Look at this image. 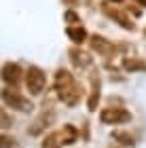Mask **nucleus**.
<instances>
[{"instance_id": "f257e3e1", "label": "nucleus", "mask_w": 146, "mask_h": 148, "mask_svg": "<svg viewBox=\"0 0 146 148\" xmlns=\"http://www.w3.org/2000/svg\"><path fill=\"white\" fill-rule=\"evenodd\" d=\"M2 102L9 106V108H13V110H19V112H32L34 110V106H32V102L25 95H21L15 87H4L2 89Z\"/></svg>"}, {"instance_id": "f03ea898", "label": "nucleus", "mask_w": 146, "mask_h": 148, "mask_svg": "<svg viewBox=\"0 0 146 148\" xmlns=\"http://www.w3.org/2000/svg\"><path fill=\"white\" fill-rule=\"evenodd\" d=\"M45 85H47L45 72L38 68V66H30V68L25 70V87H28L30 95H40L45 91Z\"/></svg>"}, {"instance_id": "7ed1b4c3", "label": "nucleus", "mask_w": 146, "mask_h": 148, "mask_svg": "<svg viewBox=\"0 0 146 148\" xmlns=\"http://www.w3.org/2000/svg\"><path fill=\"white\" fill-rule=\"evenodd\" d=\"M102 13H104L106 17H110L112 21H117L123 30H129V32H134V30H136V23L129 19L127 13H123L121 9L112 6V2H108V0H106V2H102Z\"/></svg>"}, {"instance_id": "20e7f679", "label": "nucleus", "mask_w": 146, "mask_h": 148, "mask_svg": "<svg viewBox=\"0 0 146 148\" xmlns=\"http://www.w3.org/2000/svg\"><path fill=\"white\" fill-rule=\"evenodd\" d=\"M99 121L104 125H121L131 121V112H127L125 108H104L99 112Z\"/></svg>"}, {"instance_id": "39448f33", "label": "nucleus", "mask_w": 146, "mask_h": 148, "mask_svg": "<svg viewBox=\"0 0 146 148\" xmlns=\"http://www.w3.org/2000/svg\"><path fill=\"white\" fill-rule=\"evenodd\" d=\"M21 78H23V70H21V66H19V64L6 62L2 66V80L9 87H17L19 83H21Z\"/></svg>"}, {"instance_id": "423d86ee", "label": "nucleus", "mask_w": 146, "mask_h": 148, "mask_svg": "<svg viewBox=\"0 0 146 148\" xmlns=\"http://www.w3.org/2000/svg\"><path fill=\"white\" fill-rule=\"evenodd\" d=\"M53 121H55V112L45 106V110L40 112V116L34 121V125H32L30 129H28V133H30V136H40V133L47 129V127L53 123Z\"/></svg>"}, {"instance_id": "0eeeda50", "label": "nucleus", "mask_w": 146, "mask_h": 148, "mask_svg": "<svg viewBox=\"0 0 146 148\" xmlns=\"http://www.w3.org/2000/svg\"><path fill=\"white\" fill-rule=\"evenodd\" d=\"M89 47H91V51H95V53H99V55H104V57H110L112 53H114V45H112L108 38L99 36V34H91L89 36Z\"/></svg>"}, {"instance_id": "6e6552de", "label": "nucleus", "mask_w": 146, "mask_h": 148, "mask_svg": "<svg viewBox=\"0 0 146 148\" xmlns=\"http://www.w3.org/2000/svg\"><path fill=\"white\" fill-rule=\"evenodd\" d=\"M76 80H74V76L68 72V70H64V68H59L57 72H55V78H53V89H55V93H57V97L62 95L64 91H68L72 85H74Z\"/></svg>"}, {"instance_id": "1a4fd4ad", "label": "nucleus", "mask_w": 146, "mask_h": 148, "mask_svg": "<svg viewBox=\"0 0 146 148\" xmlns=\"http://www.w3.org/2000/svg\"><path fill=\"white\" fill-rule=\"evenodd\" d=\"M70 55V62L76 66V68H89L91 64H93V57L89 55V53H85L83 49H78V47H72L68 51Z\"/></svg>"}, {"instance_id": "9d476101", "label": "nucleus", "mask_w": 146, "mask_h": 148, "mask_svg": "<svg viewBox=\"0 0 146 148\" xmlns=\"http://www.w3.org/2000/svg\"><path fill=\"white\" fill-rule=\"evenodd\" d=\"M66 34H68V38L74 45H83L85 40H89V32L85 30L81 23L78 25H68V28H66Z\"/></svg>"}, {"instance_id": "9b49d317", "label": "nucleus", "mask_w": 146, "mask_h": 148, "mask_svg": "<svg viewBox=\"0 0 146 148\" xmlns=\"http://www.w3.org/2000/svg\"><path fill=\"white\" fill-rule=\"evenodd\" d=\"M97 102H99V78L93 74V76H91V93H89V99H87L89 112L97 110Z\"/></svg>"}, {"instance_id": "f8f14e48", "label": "nucleus", "mask_w": 146, "mask_h": 148, "mask_svg": "<svg viewBox=\"0 0 146 148\" xmlns=\"http://www.w3.org/2000/svg\"><path fill=\"white\" fill-rule=\"evenodd\" d=\"M59 146H64V136H62V131H51V133L45 136L42 148H59Z\"/></svg>"}, {"instance_id": "ddd939ff", "label": "nucleus", "mask_w": 146, "mask_h": 148, "mask_svg": "<svg viewBox=\"0 0 146 148\" xmlns=\"http://www.w3.org/2000/svg\"><path fill=\"white\" fill-rule=\"evenodd\" d=\"M112 138L117 140L121 146H136V140H134V136L131 133H127V131H112Z\"/></svg>"}, {"instance_id": "4468645a", "label": "nucleus", "mask_w": 146, "mask_h": 148, "mask_svg": "<svg viewBox=\"0 0 146 148\" xmlns=\"http://www.w3.org/2000/svg\"><path fill=\"white\" fill-rule=\"evenodd\" d=\"M62 136H64V144H74L76 140H78V131H76V127L74 125H64V129H62Z\"/></svg>"}, {"instance_id": "2eb2a0df", "label": "nucleus", "mask_w": 146, "mask_h": 148, "mask_svg": "<svg viewBox=\"0 0 146 148\" xmlns=\"http://www.w3.org/2000/svg\"><path fill=\"white\" fill-rule=\"evenodd\" d=\"M123 66L127 70H131V72H134V70H146V64L142 62V59H125Z\"/></svg>"}, {"instance_id": "dca6fc26", "label": "nucleus", "mask_w": 146, "mask_h": 148, "mask_svg": "<svg viewBox=\"0 0 146 148\" xmlns=\"http://www.w3.org/2000/svg\"><path fill=\"white\" fill-rule=\"evenodd\" d=\"M64 19H66L68 23H72V25H78V23H81V17H78L74 11H66V13H64Z\"/></svg>"}, {"instance_id": "f3484780", "label": "nucleus", "mask_w": 146, "mask_h": 148, "mask_svg": "<svg viewBox=\"0 0 146 148\" xmlns=\"http://www.w3.org/2000/svg\"><path fill=\"white\" fill-rule=\"evenodd\" d=\"M15 144H17V140L15 138H11V136H2V144H0V148H15Z\"/></svg>"}, {"instance_id": "a211bd4d", "label": "nucleus", "mask_w": 146, "mask_h": 148, "mask_svg": "<svg viewBox=\"0 0 146 148\" xmlns=\"http://www.w3.org/2000/svg\"><path fill=\"white\" fill-rule=\"evenodd\" d=\"M0 119H2V127L6 129V127H11V119H9V114H6V110L0 112Z\"/></svg>"}, {"instance_id": "6ab92c4d", "label": "nucleus", "mask_w": 146, "mask_h": 148, "mask_svg": "<svg viewBox=\"0 0 146 148\" xmlns=\"http://www.w3.org/2000/svg\"><path fill=\"white\" fill-rule=\"evenodd\" d=\"M134 2H138L140 6H146V0H134Z\"/></svg>"}, {"instance_id": "aec40b11", "label": "nucleus", "mask_w": 146, "mask_h": 148, "mask_svg": "<svg viewBox=\"0 0 146 148\" xmlns=\"http://www.w3.org/2000/svg\"><path fill=\"white\" fill-rule=\"evenodd\" d=\"M108 2H117V4H121V2H123V0H108Z\"/></svg>"}, {"instance_id": "412c9836", "label": "nucleus", "mask_w": 146, "mask_h": 148, "mask_svg": "<svg viewBox=\"0 0 146 148\" xmlns=\"http://www.w3.org/2000/svg\"><path fill=\"white\" fill-rule=\"evenodd\" d=\"M66 2H70V4H74V2H76V0H66Z\"/></svg>"}, {"instance_id": "4be33fe9", "label": "nucleus", "mask_w": 146, "mask_h": 148, "mask_svg": "<svg viewBox=\"0 0 146 148\" xmlns=\"http://www.w3.org/2000/svg\"><path fill=\"white\" fill-rule=\"evenodd\" d=\"M144 36H146V30H144Z\"/></svg>"}]
</instances>
